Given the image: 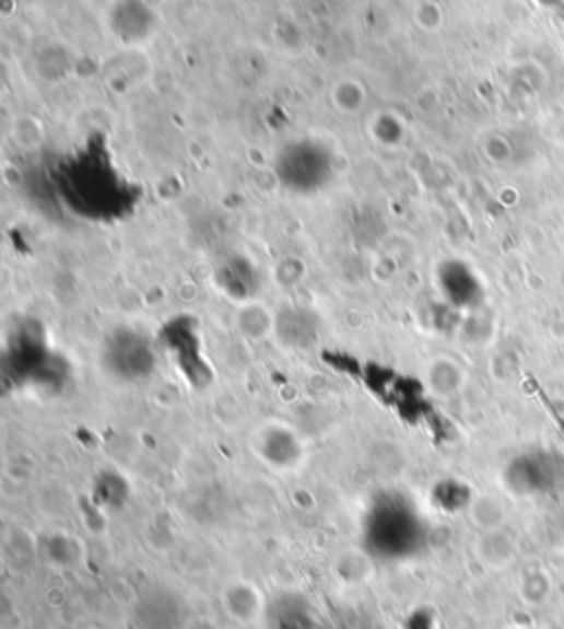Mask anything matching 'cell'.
<instances>
[{"mask_svg":"<svg viewBox=\"0 0 564 629\" xmlns=\"http://www.w3.org/2000/svg\"><path fill=\"white\" fill-rule=\"evenodd\" d=\"M366 552L384 559L414 557L426 541V526L412 503L395 492L373 501L364 524Z\"/></svg>","mask_w":564,"mask_h":629,"instance_id":"6da1fadb","label":"cell"},{"mask_svg":"<svg viewBox=\"0 0 564 629\" xmlns=\"http://www.w3.org/2000/svg\"><path fill=\"white\" fill-rule=\"evenodd\" d=\"M99 360L104 371L117 383H144L157 369V347L139 329L117 327L106 334Z\"/></svg>","mask_w":564,"mask_h":629,"instance_id":"7a4b0ae2","label":"cell"},{"mask_svg":"<svg viewBox=\"0 0 564 629\" xmlns=\"http://www.w3.org/2000/svg\"><path fill=\"white\" fill-rule=\"evenodd\" d=\"M251 453L273 473H296L307 459L303 435L287 422H265L254 429L249 440Z\"/></svg>","mask_w":564,"mask_h":629,"instance_id":"3957f363","label":"cell"},{"mask_svg":"<svg viewBox=\"0 0 564 629\" xmlns=\"http://www.w3.org/2000/svg\"><path fill=\"white\" fill-rule=\"evenodd\" d=\"M273 336L282 347L292 351H307L316 347L322 336V318L314 307L290 303L275 310Z\"/></svg>","mask_w":564,"mask_h":629,"instance_id":"277c9868","label":"cell"},{"mask_svg":"<svg viewBox=\"0 0 564 629\" xmlns=\"http://www.w3.org/2000/svg\"><path fill=\"white\" fill-rule=\"evenodd\" d=\"M137 629H184L188 622L184 601L164 587L141 594L132 607Z\"/></svg>","mask_w":564,"mask_h":629,"instance_id":"5b68a950","label":"cell"},{"mask_svg":"<svg viewBox=\"0 0 564 629\" xmlns=\"http://www.w3.org/2000/svg\"><path fill=\"white\" fill-rule=\"evenodd\" d=\"M221 603L225 614L238 625H251L267 611L262 592L245 579L230 581L221 594Z\"/></svg>","mask_w":564,"mask_h":629,"instance_id":"8992f818","label":"cell"},{"mask_svg":"<svg viewBox=\"0 0 564 629\" xmlns=\"http://www.w3.org/2000/svg\"><path fill=\"white\" fill-rule=\"evenodd\" d=\"M267 616L271 629H320L314 605L298 594L278 596L267 609Z\"/></svg>","mask_w":564,"mask_h":629,"instance_id":"52a82bcc","label":"cell"},{"mask_svg":"<svg viewBox=\"0 0 564 629\" xmlns=\"http://www.w3.org/2000/svg\"><path fill=\"white\" fill-rule=\"evenodd\" d=\"M216 283L238 305L258 299V275L245 257H232L230 261H225L216 272Z\"/></svg>","mask_w":564,"mask_h":629,"instance_id":"ba28073f","label":"cell"},{"mask_svg":"<svg viewBox=\"0 0 564 629\" xmlns=\"http://www.w3.org/2000/svg\"><path fill=\"white\" fill-rule=\"evenodd\" d=\"M234 327L240 338L249 342H260L275 331V310L265 305L260 299L240 303L234 316Z\"/></svg>","mask_w":564,"mask_h":629,"instance_id":"9c48e42d","label":"cell"},{"mask_svg":"<svg viewBox=\"0 0 564 629\" xmlns=\"http://www.w3.org/2000/svg\"><path fill=\"white\" fill-rule=\"evenodd\" d=\"M461 366L448 358H435L423 369V385L437 396H450L461 385Z\"/></svg>","mask_w":564,"mask_h":629,"instance_id":"30bf717a","label":"cell"},{"mask_svg":"<svg viewBox=\"0 0 564 629\" xmlns=\"http://www.w3.org/2000/svg\"><path fill=\"white\" fill-rule=\"evenodd\" d=\"M307 277V266L303 259L298 257H285V259H280L273 268V281L278 288H285V290H292V288H298L303 283V279Z\"/></svg>","mask_w":564,"mask_h":629,"instance_id":"8fae6325","label":"cell"},{"mask_svg":"<svg viewBox=\"0 0 564 629\" xmlns=\"http://www.w3.org/2000/svg\"><path fill=\"white\" fill-rule=\"evenodd\" d=\"M184 629H219V627L214 620H210L205 616H195V618H188Z\"/></svg>","mask_w":564,"mask_h":629,"instance_id":"7c38bea8","label":"cell"},{"mask_svg":"<svg viewBox=\"0 0 564 629\" xmlns=\"http://www.w3.org/2000/svg\"><path fill=\"white\" fill-rule=\"evenodd\" d=\"M60 629H64V627H60Z\"/></svg>","mask_w":564,"mask_h":629,"instance_id":"4fadbf2b","label":"cell"}]
</instances>
